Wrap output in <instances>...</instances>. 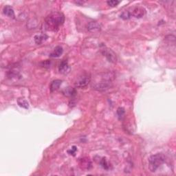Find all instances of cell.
<instances>
[{
    "label": "cell",
    "instance_id": "obj_1",
    "mask_svg": "<svg viewBox=\"0 0 176 176\" xmlns=\"http://www.w3.org/2000/svg\"><path fill=\"white\" fill-rule=\"evenodd\" d=\"M64 22L65 17L63 13L59 12L52 13L45 18V28L50 31L57 32L60 26L64 24Z\"/></svg>",
    "mask_w": 176,
    "mask_h": 176
},
{
    "label": "cell",
    "instance_id": "obj_2",
    "mask_svg": "<svg viewBox=\"0 0 176 176\" xmlns=\"http://www.w3.org/2000/svg\"><path fill=\"white\" fill-rule=\"evenodd\" d=\"M166 158L162 154L153 155L149 159V169L152 172H155L160 166L165 162Z\"/></svg>",
    "mask_w": 176,
    "mask_h": 176
},
{
    "label": "cell",
    "instance_id": "obj_3",
    "mask_svg": "<svg viewBox=\"0 0 176 176\" xmlns=\"http://www.w3.org/2000/svg\"><path fill=\"white\" fill-rule=\"evenodd\" d=\"M91 81V76L89 73L84 72L81 74L76 79L75 81V86L78 88H84L87 87L88 84L90 83Z\"/></svg>",
    "mask_w": 176,
    "mask_h": 176
},
{
    "label": "cell",
    "instance_id": "obj_4",
    "mask_svg": "<svg viewBox=\"0 0 176 176\" xmlns=\"http://www.w3.org/2000/svg\"><path fill=\"white\" fill-rule=\"evenodd\" d=\"M101 50H101L102 51V54L106 57L108 61H110L111 63H113V64H115L116 61H117V57H116L114 52L105 46H103V47Z\"/></svg>",
    "mask_w": 176,
    "mask_h": 176
},
{
    "label": "cell",
    "instance_id": "obj_5",
    "mask_svg": "<svg viewBox=\"0 0 176 176\" xmlns=\"http://www.w3.org/2000/svg\"><path fill=\"white\" fill-rule=\"evenodd\" d=\"M131 15L135 17V18H141L146 14V10L144 7L140 6H136L132 8L131 11H129Z\"/></svg>",
    "mask_w": 176,
    "mask_h": 176
},
{
    "label": "cell",
    "instance_id": "obj_6",
    "mask_svg": "<svg viewBox=\"0 0 176 176\" xmlns=\"http://www.w3.org/2000/svg\"><path fill=\"white\" fill-rule=\"evenodd\" d=\"M111 87V81H103L101 83H98L93 85V89L97 91H105Z\"/></svg>",
    "mask_w": 176,
    "mask_h": 176
},
{
    "label": "cell",
    "instance_id": "obj_7",
    "mask_svg": "<svg viewBox=\"0 0 176 176\" xmlns=\"http://www.w3.org/2000/svg\"><path fill=\"white\" fill-rule=\"evenodd\" d=\"M101 29V25L96 22H91L87 25V30L89 32H96L100 31Z\"/></svg>",
    "mask_w": 176,
    "mask_h": 176
},
{
    "label": "cell",
    "instance_id": "obj_8",
    "mask_svg": "<svg viewBox=\"0 0 176 176\" xmlns=\"http://www.w3.org/2000/svg\"><path fill=\"white\" fill-rule=\"evenodd\" d=\"M59 72L62 74H66L69 71V66L68 62L67 59H64L61 62L59 67Z\"/></svg>",
    "mask_w": 176,
    "mask_h": 176
},
{
    "label": "cell",
    "instance_id": "obj_9",
    "mask_svg": "<svg viewBox=\"0 0 176 176\" xmlns=\"http://www.w3.org/2000/svg\"><path fill=\"white\" fill-rule=\"evenodd\" d=\"M63 94L66 96L67 97H73L76 95V90L75 88L71 87H68L65 88L64 89H63L62 91Z\"/></svg>",
    "mask_w": 176,
    "mask_h": 176
},
{
    "label": "cell",
    "instance_id": "obj_10",
    "mask_svg": "<svg viewBox=\"0 0 176 176\" xmlns=\"http://www.w3.org/2000/svg\"><path fill=\"white\" fill-rule=\"evenodd\" d=\"M3 14L6 15V16L11 17V18H14L15 17V12L13 8L10 6H6L3 9Z\"/></svg>",
    "mask_w": 176,
    "mask_h": 176
},
{
    "label": "cell",
    "instance_id": "obj_11",
    "mask_svg": "<svg viewBox=\"0 0 176 176\" xmlns=\"http://www.w3.org/2000/svg\"><path fill=\"white\" fill-rule=\"evenodd\" d=\"M47 39H48V36L46 35L45 34H38V35H36L35 37H34V41H35V43L38 44V45H40V44H41L43 41H46Z\"/></svg>",
    "mask_w": 176,
    "mask_h": 176
},
{
    "label": "cell",
    "instance_id": "obj_12",
    "mask_svg": "<svg viewBox=\"0 0 176 176\" xmlns=\"http://www.w3.org/2000/svg\"><path fill=\"white\" fill-rule=\"evenodd\" d=\"M63 52H64V49H63V47L60 46V45H58V46H57L56 47H55L52 52L50 54V57H59L63 54Z\"/></svg>",
    "mask_w": 176,
    "mask_h": 176
},
{
    "label": "cell",
    "instance_id": "obj_13",
    "mask_svg": "<svg viewBox=\"0 0 176 176\" xmlns=\"http://www.w3.org/2000/svg\"><path fill=\"white\" fill-rule=\"evenodd\" d=\"M61 83H62V81L59 79L54 80V81L52 82L50 84V91L52 92L57 90V89H58L59 87H60V85H61Z\"/></svg>",
    "mask_w": 176,
    "mask_h": 176
},
{
    "label": "cell",
    "instance_id": "obj_14",
    "mask_svg": "<svg viewBox=\"0 0 176 176\" xmlns=\"http://www.w3.org/2000/svg\"><path fill=\"white\" fill-rule=\"evenodd\" d=\"M17 103L21 108L24 109H28V108H29V103L24 98H19L17 99Z\"/></svg>",
    "mask_w": 176,
    "mask_h": 176
},
{
    "label": "cell",
    "instance_id": "obj_15",
    "mask_svg": "<svg viewBox=\"0 0 176 176\" xmlns=\"http://www.w3.org/2000/svg\"><path fill=\"white\" fill-rule=\"evenodd\" d=\"M101 165L102 167L104 169H106V170H108L109 169H110V164H109L108 160H107L106 158H103L102 160H101V162H100Z\"/></svg>",
    "mask_w": 176,
    "mask_h": 176
},
{
    "label": "cell",
    "instance_id": "obj_16",
    "mask_svg": "<svg viewBox=\"0 0 176 176\" xmlns=\"http://www.w3.org/2000/svg\"><path fill=\"white\" fill-rule=\"evenodd\" d=\"M131 13H130L129 11L128 10H126V11H124L123 13H122V14L120 15V18H122V20H129V19L131 17Z\"/></svg>",
    "mask_w": 176,
    "mask_h": 176
},
{
    "label": "cell",
    "instance_id": "obj_17",
    "mask_svg": "<svg viewBox=\"0 0 176 176\" xmlns=\"http://www.w3.org/2000/svg\"><path fill=\"white\" fill-rule=\"evenodd\" d=\"M81 165L83 166V168H85V169H89V167L91 166V163L88 160H82V162L81 163Z\"/></svg>",
    "mask_w": 176,
    "mask_h": 176
},
{
    "label": "cell",
    "instance_id": "obj_18",
    "mask_svg": "<svg viewBox=\"0 0 176 176\" xmlns=\"http://www.w3.org/2000/svg\"><path fill=\"white\" fill-rule=\"evenodd\" d=\"M107 3L111 7H115L119 4L120 1H117V0H110V1H107Z\"/></svg>",
    "mask_w": 176,
    "mask_h": 176
},
{
    "label": "cell",
    "instance_id": "obj_19",
    "mask_svg": "<svg viewBox=\"0 0 176 176\" xmlns=\"http://www.w3.org/2000/svg\"><path fill=\"white\" fill-rule=\"evenodd\" d=\"M117 114L119 119H121L122 116H123L124 114H125V110H124L122 108H119L117 110Z\"/></svg>",
    "mask_w": 176,
    "mask_h": 176
},
{
    "label": "cell",
    "instance_id": "obj_20",
    "mask_svg": "<svg viewBox=\"0 0 176 176\" xmlns=\"http://www.w3.org/2000/svg\"><path fill=\"white\" fill-rule=\"evenodd\" d=\"M41 65L42 67H43V68H50V67L51 62H50V61H49V60H45V61H43V62H42L41 64Z\"/></svg>",
    "mask_w": 176,
    "mask_h": 176
},
{
    "label": "cell",
    "instance_id": "obj_21",
    "mask_svg": "<svg viewBox=\"0 0 176 176\" xmlns=\"http://www.w3.org/2000/svg\"><path fill=\"white\" fill-rule=\"evenodd\" d=\"M76 151H77V148H76V147L73 146L71 148V149H70V150L68 151V152L69 154L72 155V156H74V154H75Z\"/></svg>",
    "mask_w": 176,
    "mask_h": 176
}]
</instances>
